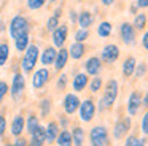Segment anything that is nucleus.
<instances>
[{"mask_svg": "<svg viewBox=\"0 0 148 146\" xmlns=\"http://www.w3.org/2000/svg\"><path fill=\"white\" fill-rule=\"evenodd\" d=\"M56 141H58V146H72L73 145V141H72V133L69 132L67 129L61 130V132L58 133Z\"/></svg>", "mask_w": 148, "mask_h": 146, "instance_id": "412c9836", "label": "nucleus"}, {"mask_svg": "<svg viewBox=\"0 0 148 146\" xmlns=\"http://www.w3.org/2000/svg\"><path fill=\"white\" fill-rule=\"evenodd\" d=\"M61 14H62V10H61V8H56V10H54V14H53V16H56V18H61Z\"/></svg>", "mask_w": 148, "mask_h": 146, "instance_id": "3c124183", "label": "nucleus"}, {"mask_svg": "<svg viewBox=\"0 0 148 146\" xmlns=\"http://www.w3.org/2000/svg\"><path fill=\"white\" fill-rule=\"evenodd\" d=\"M142 106V94L138 91L132 92L131 97H129V102H127V111L131 116H135L138 111V108Z\"/></svg>", "mask_w": 148, "mask_h": 146, "instance_id": "f3484780", "label": "nucleus"}, {"mask_svg": "<svg viewBox=\"0 0 148 146\" xmlns=\"http://www.w3.org/2000/svg\"><path fill=\"white\" fill-rule=\"evenodd\" d=\"M129 129H131V117H123L116 122L115 129H113V135L116 140H121L129 132Z\"/></svg>", "mask_w": 148, "mask_h": 146, "instance_id": "ddd939ff", "label": "nucleus"}, {"mask_svg": "<svg viewBox=\"0 0 148 146\" xmlns=\"http://www.w3.org/2000/svg\"><path fill=\"white\" fill-rule=\"evenodd\" d=\"M11 146H27V140L24 138L23 135H21V136H16V141H14Z\"/></svg>", "mask_w": 148, "mask_h": 146, "instance_id": "a19ab883", "label": "nucleus"}, {"mask_svg": "<svg viewBox=\"0 0 148 146\" xmlns=\"http://www.w3.org/2000/svg\"><path fill=\"white\" fill-rule=\"evenodd\" d=\"M72 141H73L75 146H83V143H84V132H83L81 127L75 126L73 132H72Z\"/></svg>", "mask_w": 148, "mask_h": 146, "instance_id": "a878e982", "label": "nucleus"}, {"mask_svg": "<svg viewBox=\"0 0 148 146\" xmlns=\"http://www.w3.org/2000/svg\"><path fill=\"white\" fill-rule=\"evenodd\" d=\"M38 126H40L38 116H37V114H34V113H30L29 116H27V119H26V130H27L29 133H32Z\"/></svg>", "mask_w": 148, "mask_h": 146, "instance_id": "bb28decb", "label": "nucleus"}, {"mask_svg": "<svg viewBox=\"0 0 148 146\" xmlns=\"http://www.w3.org/2000/svg\"><path fill=\"white\" fill-rule=\"evenodd\" d=\"M100 2H102V5L110 6V5H113V2H115V0H100Z\"/></svg>", "mask_w": 148, "mask_h": 146, "instance_id": "8fccbe9b", "label": "nucleus"}, {"mask_svg": "<svg viewBox=\"0 0 148 146\" xmlns=\"http://www.w3.org/2000/svg\"><path fill=\"white\" fill-rule=\"evenodd\" d=\"M88 38H89L88 29H78V30L75 32V41H78V43H84Z\"/></svg>", "mask_w": 148, "mask_h": 146, "instance_id": "2f4dec72", "label": "nucleus"}, {"mask_svg": "<svg viewBox=\"0 0 148 146\" xmlns=\"http://www.w3.org/2000/svg\"><path fill=\"white\" fill-rule=\"evenodd\" d=\"M56 54H58V49L54 46H46L45 49L42 51L40 54V62H42L43 67H48V65H53L54 63V59H56Z\"/></svg>", "mask_w": 148, "mask_h": 146, "instance_id": "4468645a", "label": "nucleus"}, {"mask_svg": "<svg viewBox=\"0 0 148 146\" xmlns=\"http://www.w3.org/2000/svg\"><path fill=\"white\" fill-rule=\"evenodd\" d=\"M49 76H51V73H49L48 67H42V68L35 70V72H34V76H32V87L34 89L45 87L49 83Z\"/></svg>", "mask_w": 148, "mask_h": 146, "instance_id": "0eeeda50", "label": "nucleus"}, {"mask_svg": "<svg viewBox=\"0 0 148 146\" xmlns=\"http://www.w3.org/2000/svg\"><path fill=\"white\" fill-rule=\"evenodd\" d=\"M46 5V0H27V8L35 11V10H40Z\"/></svg>", "mask_w": 148, "mask_h": 146, "instance_id": "473e14b6", "label": "nucleus"}, {"mask_svg": "<svg viewBox=\"0 0 148 146\" xmlns=\"http://www.w3.org/2000/svg\"><path fill=\"white\" fill-rule=\"evenodd\" d=\"M142 132H143L145 135H148V111L145 113L143 119H142Z\"/></svg>", "mask_w": 148, "mask_h": 146, "instance_id": "ea45409f", "label": "nucleus"}, {"mask_svg": "<svg viewBox=\"0 0 148 146\" xmlns=\"http://www.w3.org/2000/svg\"><path fill=\"white\" fill-rule=\"evenodd\" d=\"M67 126H69V119H67V117H61V124H59V127L65 129Z\"/></svg>", "mask_w": 148, "mask_h": 146, "instance_id": "a18cd8bd", "label": "nucleus"}, {"mask_svg": "<svg viewBox=\"0 0 148 146\" xmlns=\"http://www.w3.org/2000/svg\"><path fill=\"white\" fill-rule=\"evenodd\" d=\"M80 103L81 100L78 98V95L75 94H67L64 97V102H62V106H64V111L67 114H73L75 111L80 108Z\"/></svg>", "mask_w": 148, "mask_h": 146, "instance_id": "9b49d317", "label": "nucleus"}, {"mask_svg": "<svg viewBox=\"0 0 148 146\" xmlns=\"http://www.w3.org/2000/svg\"><path fill=\"white\" fill-rule=\"evenodd\" d=\"M58 133H59V124L56 121H51L45 127V143H48V145L54 143L56 138H58Z\"/></svg>", "mask_w": 148, "mask_h": 146, "instance_id": "a211bd4d", "label": "nucleus"}, {"mask_svg": "<svg viewBox=\"0 0 148 146\" xmlns=\"http://www.w3.org/2000/svg\"><path fill=\"white\" fill-rule=\"evenodd\" d=\"M138 8H148V0H137Z\"/></svg>", "mask_w": 148, "mask_h": 146, "instance_id": "c03bdc74", "label": "nucleus"}, {"mask_svg": "<svg viewBox=\"0 0 148 146\" xmlns=\"http://www.w3.org/2000/svg\"><path fill=\"white\" fill-rule=\"evenodd\" d=\"M119 57V48L116 44H105L102 49V54H100V60L107 63H113L116 59Z\"/></svg>", "mask_w": 148, "mask_h": 146, "instance_id": "9d476101", "label": "nucleus"}, {"mask_svg": "<svg viewBox=\"0 0 148 146\" xmlns=\"http://www.w3.org/2000/svg\"><path fill=\"white\" fill-rule=\"evenodd\" d=\"M10 92V87H8V84H7V81H0V103L5 100V97H7V94Z\"/></svg>", "mask_w": 148, "mask_h": 146, "instance_id": "e433bc0d", "label": "nucleus"}, {"mask_svg": "<svg viewBox=\"0 0 148 146\" xmlns=\"http://www.w3.org/2000/svg\"><path fill=\"white\" fill-rule=\"evenodd\" d=\"M5 130H7V117L5 114H0V138L5 135Z\"/></svg>", "mask_w": 148, "mask_h": 146, "instance_id": "58836bf2", "label": "nucleus"}, {"mask_svg": "<svg viewBox=\"0 0 148 146\" xmlns=\"http://www.w3.org/2000/svg\"><path fill=\"white\" fill-rule=\"evenodd\" d=\"M88 83H89V76L86 73H78V75H75L73 81H72V87H73L75 92H81L84 91Z\"/></svg>", "mask_w": 148, "mask_h": 146, "instance_id": "6ab92c4d", "label": "nucleus"}, {"mask_svg": "<svg viewBox=\"0 0 148 146\" xmlns=\"http://www.w3.org/2000/svg\"><path fill=\"white\" fill-rule=\"evenodd\" d=\"M69 37V25L67 24H59L54 30L51 32V38H53V46L54 48H64L65 41Z\"/></svg>", "mask_w": 148, "mask_h": 146, "instance_id": "423d86ee", "label": "nucleus"}, {"mask_svg": "<svg viewBox=\"0 0 148 146\" xmlns=\"http://www.w3.org/2000/svg\"><path fill=\"white\" fill-rule=\"evenodd\" d=\"M27 146H43V145H40V143H37V141H34V140H30V141L27 143Z\"/></svg>", "mask_w": 148, "mask_h": 146, "instance_id": "864d4df0", "label": "nucleus"}, {"mask_svg": "<svg viewBox=\"0 0 148 146\" xmlns=\"http://www.w3.org/2000/svg\"><path fill=\"white\" fill-rule=\"evenodd\" d=\"M142 105H143L145 108H148V92L145 94V97L142 98Z\"/></svg>", "mask_w": 148, "mask_h": 146, "instance_id": "de8ad7c7", "label": "nucleus"}, {"mask_svg": "<svg viewBox=\"0 0 148 146\" xmlns=\"http://www.w3.org/2000/svg\"><path fill=\"white\" fill-rule=\"evenodd\" d=\"M84 53H86V46H84V43H78V41H75V43H72V46L69 48V56H70L72 59H75V60L81 59V57L84 56Z\"/></svg>", "mask_w": 148, "mask_h": 146, "instance_id": "aec40b11", "label": "nucleus"}, {"mask_svg": "<svg viewBox=\"0 0 148 146\" xmlns=\"http://www.w3.org/2000/svg\"><path fill=\"white\" fill-rule=\"evenodd\" d=\"M58 25H59V18H56V16H49V19L46 21V30L53 32Z\"/></svg>", "mask_w": 148, "mask_h": 146, "instance_id": "c9c22d12", "label": "nucleus"}, {"mask_svg": "<svg viewBox=\"0 0 148 146\" xmlns=\"http://www.w3.org/2000/svg\"><path fill=\"white\" fill-rule=\"evenodd\" d=\"M5 146H11V145H10V143H7V145H5Z\"/></svg>", "mask_w": 148, "mask_h": 146, "instance_id": "4d7b16f0", "label": "nucleus"}, {"mask_svg": "<svg viewBox=\"0 0 148 146\" xmlns=\"http://www.w3.org/2000/svg\"><path fill=\"white\" fill-rule=\"evenodd\" d=\"M24 89H26V79H24V75L21 72H16L13 75V79H11V87H10V94L13 97L14 102H18L23 95Z\"/></svg>", "mask_w": 148, "mask_h": 146, "instance_id": "39448f33", "label": "nucleus"}, {"mask_svg": "<svg viewBox=\"0 0 148 146\" xmlns=\"http://www.w3.org/2000/svg\"><path fill=\"white\" fill-rule=\"evenodd\" d=\"M69 18H70L72 22H77L78 16H77V11H70V14H69Z\"/></svg>", "mask_w": 148, "mask_h": 146, "instance_id": "49530a36", "label": "nucleus"}, {"mask_svg": "<svg viewBox=\"0 0 148 146\" xmlns=\"http://www.w3.org/2000/svg\"><path fill=\"white\" fill-rule=\"evenodd\" d=\"M119 33H121V40L124 44H134L135 41V29L131 22H123L119 25Z\"/></svg>", "mask_w": 148, "mask_h": 146, "instance_id": "1a4fd4ad", "label": "nucleus"}, {"mask_svg": "<svg viewBox=\"0 0 148 146\" xmlns=\"http://www.w3.org/2000/svg\"><path fill=\"white\" fill-rule=\"evenodd\" d=\"M112 30H113V25H112V22H108V21H103L102 24L97 27V35L99 37H102V38H105V37H110V33H112Z\"/></svg>", "mask_w": 148, "mask_h": 146, "instance_id": "c85d7f7f", "label": "nucleus"}, {"mask_svg": "<svg viewBox=\"0 0 148 146\" xmlns=\"http://www.w3.org/2000/svg\"><path fill=\"white\" fill-rule=\"evenodd\" d=\"M134 29L135 30H142V29H145V25H147V16L143 14V13H138L137 16H135L134 19Z\"/></svg>", "mask_w": 148, "mask_h": 146, "instance_id": "c756f323", "label": "nucleus"}, {"mask_svg": "<svg viewBox=\"0 0 148 146\" xmlns=\"http://www.w3.org/2000/svg\"><path fill=\"white\" fill-rule=\"evenodd\" d=\"M118 97V81L116 79H110L105 86V91H103V97L99 102V110H110V108L115 105V100Z\"/></svg>", "mask_w": 148, "mask_h": 146, "instance_id": "f03ea898", "label": "nucleus"}, {"mask_svg": "<svg viewBox=\"0 0 148 146\" xmlns=\"http://www.w3.org/2000/svg\"><path fill=\"white\" fill-rule=\"evenodd\" d=\"M67 81H69V78H67V75H65V73L59 75L58 83H56V86H58V91H65V87H67Z\"/></svg>", "mask_w": 148, "mask_h": 146, "instance_id": "f704fd0d", "label": "nucleus"}, {"mask_svg": "<svg viewBox=\"0 0 148 146\" xmlns=\"http://www.w3.org/2000/svg\"><path fill=\"white\" fill-rule=\"evenodd\" d=\"M77 22H78V25H80V29H88L92 24V14H91L89 11H81L80 14H78Z\"/></svg>", "mask_w": 148, "mask_h": 146, "instance_id": "b1692460", "label": "nucleus"}, {"mask_svg": "<svg viewBox=\"0 0 148 146\" xmlns=\"http://www.w3.org/2000/svg\"><path fill=\"white\" fill-rule=\"evenodd\" d=\"M38 57H40V49L35 43H29V46L26 48L24 51V56L21 59V68L26 75L34 72L37 62H38Z\"/></svg>", "mask_w": 148, "mask_h": 146, "instance_id": "f257e3e1", "label": "nucleus"}, {"mask_svg": "<svg viewBox=\"0 0 148 146\" xmlns=\"http://www.w3.org/2000/svg\"><path fill=\"white\" fill-rule=\"evenodd\" d=\"M100 68H102V60L100 57H89L84 63V70H86V75H91V76H97L100 73Z\"/></svg>", "mask_w": 148, "mask_h": 146, "instance_id": "f8f14e48", "label": "nucleus"}, {"mask_svg": "<svg viewBox=\"0 0 148 146\" xmlns=\"http://www.w3.org/2000/svg\"><path fill=\"white\" fill-rule=\"evenodd\" d=\"M49 113H51V100L49 98H43L40 102V114H42V117H46Z\"/></svg>", "mask_w": 148, "mask_h": 146, "instance_id": "7c9ffc66", "label": "nucleus"}, {"mask_svg": "<svg viewBox=\"0 0 148 146\" xmlns=\"http://www.w3.org/2000/svg\"><path fill=\"white\" fill-rule=\"evenodd\" d=\"M30 140L40 143V145H45V127L43 126H38L32 133H30Z\"/></svg>", "mask_w": 148, "mask_h": 146, "instance_id": "cd10ccee", "label": "nucleus"}, {"mask_svg": "<svg viewBox=\"0 0 148 146\" xmlns=\"http://www.w3.org/2000/svg\"><path fill=\"white\" fill-rule=\"evenodd\" d=\"M8 30H10V37L13 38H18L21 35H26V33H30V22L26 16L23 14H16L13 19L10 21V25H8Z\"/></svg>", "mask_w": 148, "mask_h": 146, "instance_id": "7ed1b4c3", "label": "nucleus"}, {"mask_svg": "<svg viewBox=\"0 0 148 146\" xmlns=\"http://www.w3.org/2000/svg\"><path fill=\"white\" fill-rule=\"evenodd\" d=\"M135 141H137V136L131 135L127 140H126V146H135Z\"/></svg>", "mask_w": 148, "mask_h": 146, "instance_id": "79ce46f5", "label": "nucleus"}, {"mask_svg": "<svg viewBox=\"0 0 148 146\" xmlns=\"http://www.w3.org/2000/svg\"><path fill=\"white\" fill-rule=\"evenodd\" d=\"M89 89H91V92H94V94L102 89V78H100L99 75L94 76V79L91 81V84H89Z\"/></svg>", "mask_w": 148, "mask_h": 146, "instance_id": "72a5a7b5", "label": "nucleus"}, {"mask_svg": "<svg viewBox=\"0 0 148 146\" xmlns=\"http://www.w3.org/2000/svg\"><path fill=\"white\" fill-rule=\"evenodd\" d=\"M11 135L13 136H21L23 132L26 130V119H24L23 114H16L11 121Z\"/></svg>", "mask_w": 148, "mask_h": 146, "instance_id": "dca6fc26", "label": "nucleus"}, {"mask_svg": "<svg viewBox=\"0 0 148 146\" xmlns=\"http://www.w3.org/2000/svg\"><path fill=\"white\" fill-rule=\"evenodd\" d=\"M135 146H145V140L137 138V141H135Z\"/></svg>", "mask_w": 148, "mask_h": 146, "instance_id": "603ef678", "label": "nucleus"}, {"mask_svg": "<svg viewBox=\"0 0 148 146\" xmlns=\"http://www.w3.org/2000/svg\"><path fill=\"white\" fill-rule=\"evenodd\" d=\"M137 8H138V6H131V11L135 14V11H137Z\"/></svg>", "mask_w": 148, "mask_h": 146, "instance_id": "5fc2aeb1", "label": "nucleus"}, {"mask_svg": "<svg viewBox=\"0 0 148 146\" xmlns=\"http://www.w3.org/2000/svg\"><path fill=\"white\" fill-rule=\"evenodd\" d=\"M10 59V44L8 41H0V67H3Z\"/></svg>", "mask_w": 148, "mask_h": 146, "instance_id": "393cba45", "label": "nucleus"}, {"mask_svg": "<svg viewBox=\"0 0 148 146\" xmlns=\"http://www.w3.org/2000/svg\"><path fill=\"white\" fill-rule=\"evenodd\" d=\"M69 49H65V48H59L58 54H56V59H54V70L56 72H62V70L65 68V65H67L69 62Z\"/></svg>", "mask_w": 148, "mask_h": 146, "instance_id": "2eb2a0df", "label": "nucleus"}, {"mask_svg": "<svg viewBox=\"0 0 148 146\" xmlns=\"http://www.w3.org/2000/svg\"><path fill=\"white\" fill-rule=\"evenodd\" d=\"M142 44H143V48L148 51V30L143 33V38H142Z\"/></svg>", "mask_w": 148, "mask_h": 146, "instance_id": "37998d69", "label": "nucleus"}, {"mask_svg": "<svg viewBox=\"0 0 148 146\" xmlns=\"http://www.w3.org/2000/svg\"><path fill=\"white\" fill-rule=\"evenodd\" d=\"M13 41H14V48H16L18 53H24L30 43V37H29V33H26V35H21V37L14 38Z\"/></svg>", "mask_w": 148, "mask_h": 146, "instance_id": "4be33fe9", "label": "nucleus"}, {"mask_svg": "<svg viewBox=\"0 0 148 146\" xmlns=\"http://www.w3.org/2000/svg\"><path fill=\"white\" fill-rule=\"evenodd\" d=\"M89 141H91V146H108L110 140H108L107 129L103 126L92 127L89 132Z\"/></svg>", "mask_w": 148, "mask_h": 146, "instance_id": "20e7f679", "label": "nucleus"}, {"mask_svg": "<svg viewBox=\"0 0 148 146\" xmlns=\"http://www.w3.org/2000/svg\"><path fill=\"white\" fill-rule=\"evenodd\" d=\"M135 65H137L135 57H127V59L124 60V63H123V75H124L126 78L132 76L134 75V70H135Z\"/></svg>", "mask_w": 148, "mask_h": 146, "instance_id": "5701e85b", "label": "nucleus"}, {"mask_svg": "<svg viewBox=\"0 0 148 146\" xmlns=\"http://www.w3.org/2000/svg\"><path fill=\"white\" fill-rule=\"evenodd\" d=\"M48 2H51V3H54V2H56V0H48Z\"/></svg>", "mask_w": 148, "mask_h": 146, "instance_id": "6e6d98bb", "label": "nucleus"}, {"mask_svg": "<svg viewBox=\"0 0 148 146\" xmlns=\"http://www.w3.org/2000/svg\"><path fill=\"white\" fill-rule=\"evenodd\" d=\"M145 72H147V65H145L143 62H140V63H137V65H135L134 73H135V76H137V78H142V76L145 75Z\"/></svg>", "mask_w": 148, "mask_h": 146, "instance_id": "4c0bfd02", "label": "nucleus"}, {"mask_svg": "<svg viewBox=\"0 0 148 146\" xmlns=\"http://www.w3.org/2000/svg\"><path fill=\"white\" fill-rule=\"evenodd\" d=\"M80 119L83 121V122H89V121H92L94 114H96V105H94V100H91V98H86V100H83L80 103Z\"/></svg>", "mask_w": 148, "mask_h": 146, "instance_id": "6e6552de", "label": "nucleus"}, {"mask_svg": "<svg viewBox=\"0 0 148 146\" xmlns=\"http://www.w3.org/2000/svg\"><path fill=\"white\" fill-rule=\"evenodd\" d=\"M5 30H7V25H5V21H2V19H0V33H3Z\"/></svg>", "mask_w": 148, "mask_h": 146, "instance_id": "09e8293b", "label": "nucleus"}]
</instances>
